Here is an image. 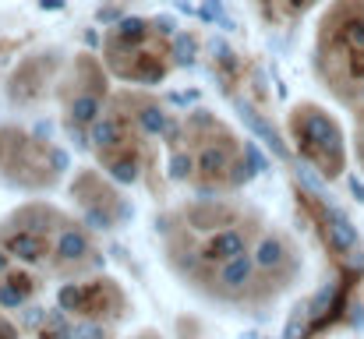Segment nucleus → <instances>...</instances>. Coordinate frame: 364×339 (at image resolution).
Listing matches in <instances>:
<instances>
[{"instance_id":"f257e3e1","label":"nucleus","mask_w":364,"mask_h":339,"mask_svg":"<svg viewBox=\"0 0 364 339\" xmlns=\"http://www.w3.org/2000/svg\"><path fill=\"white\" fill-rule=\"evenodd\" d=\"M304 117H297V134H301V149L311 156V159H318L326 170V177H333V173H340V156H343V149H340V131H336V124L326 117L322 110H311V107H304Z\"/></svg>"},{"instance_id":"f03ea898","label":"nucleus","mask_w":364,"mask_h":339,"mask_svg":"<svg viewBox=\"0 0 364 339\" xmlns=\"http://www.w3.org/2000/svg\"><path fill=\"white\" fill-rule=\"evenodd\" d=\"M237 254H244V237L237 233V230H220L205 247H202V258L205 262H230V258H237Z\"/></svg>"},{"instance_id":"7ed1b4c3","label":"nucleus","mask_w":364,"mask_h":339,"mask_svg":"<svg viewBox=\"0 0 364 339\" xmlns=\"http://www.w3.org/2000/svg\"><path fill=\"white\" fill-rule=\"evenodd\" d=\"M329 237H333V247L336 251H350L358 244V230L350 226V220L340 209H329Z\"/></svg>"},{"instance_id":"20e7f679","label":"nucleus","mask_w":364,"mask_h":339,"mask_svg":"<svg viewBox=\"0 0 364 339\" xmlns=\"http://www.w3.org/2000/svg\"><path fill=\"white\" fill-rule=\"evenodd\" d=\"M247 279H251V258L247 254H237V258H230V262L220 265V283L223 286L241 290V286H247Z\"/></svg>"},{"instance_id":"39448f33","label":"nucleus","mask_w":364,"mask_h":339,"mask_svg":"<svg viewBox=\"0 0 364 339\" xmlns=\"http://www.w3.org/2000/svg\"><path fill=\"white\" fill-rule=\"evenodd\" d=\"M7 251L18 254L21 262H39L43 258V240L32 237V233H11L7 237Z\"/></svg>"},{"instance_id":"423d86ee","label":"nucleus","mask_w":364,"mask_h":339,"mask_svg":"<svg viewBox=\"0 0 364 339\" xmlns=\"http://www.w3.org/2000/svg\"><path fill=\"white\" fill-rule=\"evenodd\" d=\"M57 254H60L64 262H82V258L89 254V244H85V237H82L78 230H68V233L57 237Z\"/></svg>"},{"instance_id":"0eeeda50","label":"nucleus","mask_w":364,"mask_h":339,"mask_svg":"<svg viewBox=\"0 0 364 339\" xmlns=\"http://www.w3.org/2000/svg\"><path fill=\"white\" fill-rule=\"evenodd\" d=\"M283 258H287V247H283L279 237H265V240L255 247V262H258V269H276Z\"/></svg>"},{"instance_id":"6e6552de","label":"nucleus","mask_w":364,"mask_h":339,"mask_svg":"<svg viewBox=\"0 0 364 339\" xmlns=\"http://www.w3.org/2000/svg\"><path fill=\"white\" fill-rule=\"evenodd\" d=\"M191 166H195V159H191L188 152H177V156L170 159V177H173V181H188V177H191Z\"/></svg>"},{"instance_id":"1a4fd4ad","label":"nucleus","mask_w":364,"mask_h":339,"mask_svg":"<svg viewBox=\"0 0 364 339\" xmlns=\"http://www.w3.org/2000/svg\"><path fill=\"white\" fill-rule=\"evenodd\" d=\"M57 304H60L64 311H78V308H82V286H60Z\"/></svg>"},{"instance_id":"9d476101","label":"nucleus","mask_w":364,"mask_h":339,"mask_svg":"<svg viewBox=\"0 0 364 339\" xmlns=\"http://www.w3.org/2000/svg\"><path fill=\"white\" fill-rule=\"evenodd\" d=\"M177 64H191V39L188 36H177Z\"/></svg>"},{"instance_id":"9b49d317","label":"nucleus","mask_w":364,"mask_h":339,"mask_svg":"<svg viewBox=\"0 0 364 339\" xmlns=\"http://www.w3.org/2000/svg\"><path fill=\"white\" fill-rule=\"evenodd\" d=\"M25 322H28V325H43V311H39V308H28V311H25Z\"/></svg>"},{"instance_id":"f8f14e48","label":"nucleus","mask_w":364,"mask_h":339,"mask_svg":"<svg viewBox=\"0 0 364 339\" xmlns=\"http://www.w3.org/2000/svg\"><path fill=\"white\" fill-rule=\"evenodd\" d=\"M350 188H354V195L364 202V184H358V181H350Z\"/></svg>"},{"instance_id":"ddd939ff","label":"nucleus","mask_w":364,"mask_h":339,"mask_svg":"<svg viewBox=\"0 0 364 339\" xmlns=\"http://www.w3.org/2000/svg\"><path fill=\"white\" fill-rule=\"evenodd\" d=\"M60 4H64V0H43V7H50V11H57Z\"/></svg>"},{"instance_id":"4468645a","label":"nucleus","mask_w":364,"mask_h":339,"mask_svg":"<svg viewBox=\"0 0 364 339\" xmlns=\"http://www.w3.org/2000/svg\"><path fill=\"white\" fill-rule=\"evenodd\" d=\"M4 272H7V254L0 251V276H4Z\"/></svg>"},{"instance_id":"2eb2a0df","label":"nucleus","mask_w":364,"mask_h":339,"mask_svg":"<svg viewBox=\"0 0 364 339\" xmlns=\"http://www.w3.org/2000/svg\"><path fill=\"white\" fill-rule=\"evenodd\" d=\"M68 339H78V336H68Z\"/></svg>"}]
</instances>
